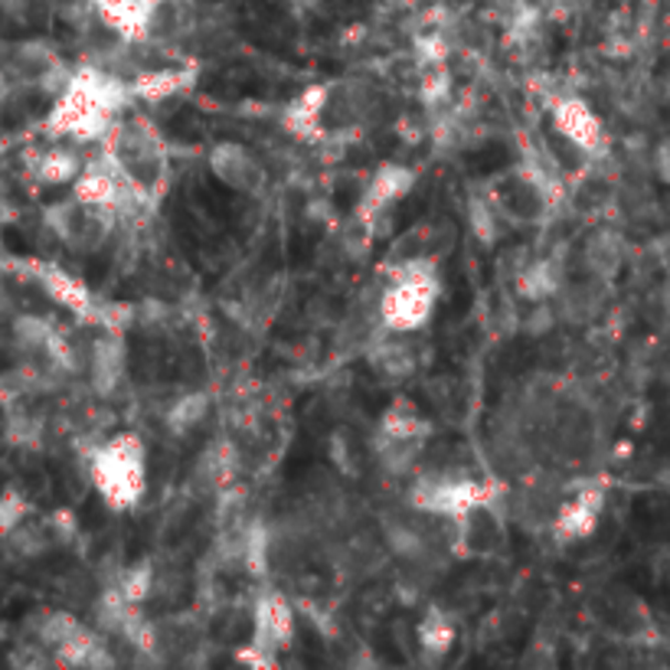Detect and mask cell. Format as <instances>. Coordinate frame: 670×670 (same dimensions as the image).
Masks as SVG:
<instances>
[{
	"label": "cell",
	"mask_w": 670,
	"mask_h": 670,
	"mask_svg": "<svg viewBox=\"0 0 670 670\" xmlns=\"http://www.w3.org/2000/svg\"><path fill=\"white\" fill-rule=\"evenodd\" d=\"M135 102L131 83L102 66H76L70 83L53 98L43 131L76 145H105L121 115Z\"/></svg>",
	"instance_id": "1"
},
{
	"label": "cell",
	"mask_w": 670,
	"mask_h": 670,
	"mask_svg": "<svg viewBox=\"0 0 670 670\" xmlns=\"http://www.w3.org/2000/svg\"><path fill=\"white\" fill-rule=\"evenodd\" d=\"M438 295H442L438 258L428 255L396 258L390 262L383 291L376 298V321L383 331L416 334L432 321Z\"/></svg>",
	"instance_id": "2"
},
{
	"label": "cell",
	"mask_w": 670,
	"mask_h": 670,
	"mask_svg": "<svg viewBox=\"0 0 670 670\" xmlns=\"http://www.w3.org/2000/svg\"><path fill=\"white\" fill-rule=\"evenodd\" d=\"M102 148L121 168L138 206L158 210V203L164 200L170 187V155L161 131L148 118L118 121V128L111 131V138Z\"/></svg>",
	"instance_id": "3"
},
{
	"label": "cell",
	"mask_w": 670,
	"mask_h": 670,
	"mask_svg": "<svg viewBox=\"0 0 670 670\" xmlns=\"http://www.w3.org/2000/svg\"><path fill=\"white\" fill-rule=\"evenodd\" d=\"M88 478L111 510L138 507L148 491V445L138 432H115L88 455Z\"/></svg>",
	"instance_id": "4"
},
{
	"label": "cell",
	"mask_w": 670,
	"mask_h": 670,
	"mask_svg": "<svg viewBox=\"0 0 670 670\" xmlns=\"http://www.w3.org/2000/svg\"><path fill=\"white\" fill-rule=\"evenodd\" d=\"M503 498H507V488L501 481H491V478L485 481V478L451 475V471H422L410 488L406 503L422 510V513H432V517L458 520L471 507L503 501Z\"/></svg>",
	"instance_id": "5"
},
{
	"label": "cell",
	"mask_w": 670,
	"mask_h": 670,
	"mask_svg": "<svg viewBox=\"0 0 670 670\" xmlns=\"http://www.w3.org/2000/svg\"><path fill=\"white\" fill-rule=\"evenodd\" d=\"M432 442V422L416 413L410 403H396L386 410L373 432V458L390 478H413L419 468L422 455Z\"/></svg>",
	"instance_id": "6"
},
{
	"label": "cell",
	"mask_w": 670,
	"mask_h": 670,
	"mask_svg": "<svg viewBox=\"0 0 670 670\" xmlns=\"http://www.w3.org/2000/svg\"><path fill=\"white\" fill-rule=\"evenodd\" d=\"M118 213L108 206H92L83 203L79 196H66L56 200L43 210V223L46 230L56 236V243H63L76 255H95L108 246V240L115 236L118 226Z\"/></svg>",
	"instance_id": "7"
},
{
	"label": "cell",
	"mask_w": 670,
	"mask_h": 670,
	"mask_svg": "<svg viewBox=\"0 0 670 670\" xmlns=\"http://www.w3.org/2000/svg\"><path fill=\"white\" fill-rule=\"evenodd\" d=\"M298 635V618L285 592L265 588L255 598L252 608V638L240 651V661H249L255 668H275L278 658L295 645Z\"/></svg>",
	"instance_id": "8"
},
{
	"label": "cell",
	"mask_w": 670,
	"mask_h": 670,
	"mask_svg": "<svg viewBox=\"0 0 670 670\" xmlns=\"http://www.w3.org/2000/svg\"><path fill=\"white\" fill-rule=\"evenodd\" d=\"M550 128L566 148H573L588 161L608 155V131L583 95H556L550 102Z\"/></svg>",
	"instance_id": "9"
},
{
	"label": "cell",
	"mask_w": 670,
	"mask_h": 670,
	"mask_svg": "<svg viewBox=\"0 0 670 670\" xmlns=\"http://www.w3.org/2000/svg\"><path fill=\"white\" fill-rule=\"evenodd\" d=\"M416 180H419L416 170L406 168V164H380L366 177L350 220L366 226L373 236H380V223L413 193Z\"/></svg>",
	"instance_id": "10"
},
{
	"label": "cell",
	"mask_w": 670,
	"mask_h": 670,
	"mask_svg": "<svg viewBox=\"0 0 670 670\" xmlns=\"http://www.w3.org/2000/svg\"><path fill=\"white\" fill-rule=\"evenodd\" d=\"M608 503V491L598 481H583V485H570L566 498L560 503L553 523H550V540L556 546H576L586 543L588 536L598 530L602 513Z\"/></svg>",
	"instance_id": "11"
},
{
	"label": "cell",
	"mask_w": 670,
	"mask_h": 670,
	"mask_svg": "<svg viewBox=\"0 0 670 670\" xmlns=\"http://www.w3.org/2000/svg\"><path fill=\"white\" fill-rule=\"evenodd\" d=\"M451 527H455L451 550L458 556L491 560L507 546V510H503V501L471 507L468 513L451 520Z\"/></svg>",
	"instance_id": "12"
},
{
	"label": "cell",
	"mask_w": 670,
	"mask_h": 670,
	"mask_svg": "<svg viewBox=\"0 0 670 670\" xmlns=\"http://www.w3.org/2000/svg\"><path fill=\"white\" fill-rule=\"evenodd\" d=\"M206 168L223 190L236 196H258L268 183L262 158L240 141H216L206 155Z\"/></svg>",
	"instance_id": "13"
},
{
	"label": "cell",
	"mask_w": 670,
	"mask_h": 670,
	"mask_svg": "<svg viewBox=\"0 0 670 670\" xmlns=\"http://www.w3.org/2000/svg\"><path fill=\"white\" fill-rule=\"evenodd\" d=\"M88 386L98 400H111L128 380V340L121 328H102L85 357Z\"/></svg>",
	"instance_id": "14"
},
{
	"label": "cell",
	"mask_w": 670,
	"mask_h": 670,
	"mask_svg": "<svg viewBox=\"0 0 670 670\" xmlns=\"http://www.w3.org/2000/svg\"><path fill=\"white\" fill-rule=\"evenodd\" d=\"M164 0H92L98 23L125 46H148Z\"/></svg>",
	"instance_id": "15"
},
{
	"label": "cell",
	"mask_w": 670,
	"mask_h": 670,
	"mask_svg": "<svg viewBox=\"0 0 670 670\" xmlns=\"http://www.w3.org/2000/svg\"><path fill=\"white\" fill-rule=\"evenodd\" d=\"M566 491H570V485H563L556 478H546V475L523 478L520 488H517V501H513L520 527L530 530V533H550V523H553L560 503L566 498Z\"/></svg>",
	"instance_id": "16"
},
{
	"label": "cell",
	"mask_w": 670,
	"mask_h": 670,
	"mask_svg": "<svg viewBox=\"0 0 670 670\" xmlns=\"http://www.w3.org/2000/svg\"><path fill=\"white\" fill-rule=\"evenodd\" d=\"M328 95H331V83L308 85L298 95H291L285 102V108H281V128H285V135L295 138V141H301V145L328 141V135H325Z\"/></svg>",
	"instance_id": "17"
},
{
	"label": "cell",
	"mask_w": 670,
	"mask_h": 670,
	"mask_svg": "<svg viewBox=\"0 0 670 670\" xmlns=\"http://www.w3.org/2000/svg\"><path fill=\"white\" fill-rule=\"evenodd\" d=\"M513 278H517L513 281L517 298L527 301V305H533V301H556V295L570 281V272H566V258L563 255L546 252V255H536V258L523 262Z\"/></svg>",
	"instance_id": "18"
},
{
	"label": "cell",
	"mask_w": 670,
	"mask_h": 670,
	"mask_svg": "<svg viewBox=\"0 0 670 670\" xmlns=\"http://www.w3.org/2000/svg\"><path fill=\"white\" fill-rule=\"evenodd\" d=\"M30 272H33V278L43 285V291H46L56 305L70 308V311H73L76 318H83V321H98V325H102V308H95L92 291L85 288L76 275H70L66 268L50 265V262H30Z\"/></svg>",
	"instance_id": "19"
},
{
	"label": "cell",
	"mask_w": 670,
	"mask_h": 670,
	"mask_svg": "<svg viewBox=\"0 0 670 670\" xmlns=\"http://www.w3.org/2000/svg\"><path fill=\"white\" fill-rule=\"evenodd\" d=\"M625 262V236L611 226H592L586 240L579 243V265L583 275L611 281Z\"/></svg>",
	"instance_id": "20"
},
{
	"label": "cell",
	"mask_w": 670,
	"mask_h": 670,
	"mask_svg": "<svg viewBox=\"0 0 670 670\" xmlns=\"http://www.w3.org/2000/svg\"><path fill=\"white\" fill-rule=\"evenodd\" d=\"M413 334H396V331H383L366 340V360L370 366L386 376V380H406L416 373V350L410 347Z\"/></svg>",
	"instance_id": "21"
},
{
	"label": "cell",
	"mask_w": 670,
	"mask_h": 670,
	"mask_svg": "<svg viewBox=\"0 0 670 670\" xmlns=\"http://www.w3.org/2000/svg\"><path fill=\"white\" fill-rule=\"evenodd\" d=\"M128 83H131L135 98H145V102H151V105H161V102L180 98L183 92H190L193 83H196V70H193V66H187V70H180V66H161V70L141 66Z\"/></svg>",
	"instance_id": "22"
},
{
	"label": "cell",
	"mask_w": 670,
	"mask_h": 670,
	"mask_svg": "<svg viewBox=\"0 0 670 670\" xmlns=\"http://www.w3.org/2000/svg\"><path fill=\"white\" fill-rule=\"evenodd\" d=\"M455 638H458V625L455 618L438 608V605H428L422 611L419 625H416V645H419V655L428 664H438L448 658V651L455 648Z\"/></svg>",
	"instance_id": "23"
},
{
	"label": "cell",
	"mask_w": 670,
	"mask_h": 670,
	"mask_svg": "<svg viewBox=\"0 0 670 670\" xmlns=\"http://www.w3.org/2000/svg\"><path fill=\"white\" fill-rule=\"evenodd\" d=\"M85 161L73 151V148H43L36 155H30V173L36 183L43 187H63V183H73L79 173H83Z\"/></svg>",
	"instance_id": "24"
},
{
	"label": "cell",
	"mask_w": 670,
	"mask_h": 670,
	"mask_svg": "<svg viewBox=\"0 0 670 670\" xmlns=\"http://www.w3.org/2000/svg\"><path fill=\"white\" fill-rule=\"evenodd\" d=\"M605 621H608V628H615L625 638H638V635L651 631V615H648L645 602L628 592L605 598Z\"/></svg>",
	"instance_id": "25"
},
{
	"label": "cell",
	"mask_w": 670,
	"mask_h": 670,
	"mask_svg": "<svg viewBox=\"0 0 670 670\" xmlns=\"http://www.w3.org/2000/svg\"><path fill=\"white\" fill-rule=\"evenodd\" d=\"M7 543H10V550H13L17 556H23V560H36V556H46V553L53 550V543H60V536H56L50 517H46V520H33V517H26L17 530L7 533Z\"/></svg>",
	"instance_id": "26"
},
{
	"label": "cell",
	"mask_w": 670,
	"mask_h": 670,
	"mask_svg": "<svg viewBox=\"0 0 670 670\" xmlns=\"http://www.w3.org/2000/svg\"><path fill=\"white\" fill-rule=\"evenodd\" d=\"M206 416H210V396L200 393V390H190V393H183L180 400L170 403V410L164 413V425H168L170 435L183 438V435H193Z\"/></svg>",
	"instance_id": "27"
},
{
	"label": "cell",
	"mask_w": 670,
	"mask_h": 670,
	"mask_svg": "<svg viewBox=\"0 0 670 670\" xmlns=\"http://www.w3.org/2000/svg\"><path fill=\"white\" fill-rule=\"evenodd\" d=\"M468 226H471V233H475V240L481 246L494 249L501 243L507 220L498 213V206L491 203L488 193H478V196L468 200Z\"/></svg>",
	"instance_id": "28"
},
{
	"label": "cell",
	"mask_w": 670,
	"mask_h": 670,
	"mask_svg": "<svg viewBox=\"0 0 670 670\" xmlns=\"http://www.w3.org/2000/svg\"><path fill=\"white\" fill-rule=\"evenodd\" d=\"M30 628L36 631V645H43L46 651H56L73 635H79L85 625L70 611H50V615H40V621H33Z\"/></svg>",
	"instance_id": "29"
},
{
	"label": "cell",
	"mask_w": 670,
	"mask_h": 670,
	"mask_svg": "<svg viewBox=\"0 0 670 670\" xmlns=\"http://www.w3.org/2000/svg\"><path fill=\"white\" fill-rule=\"evenodd\" d=\"M7 442L20 445V448L36 445L40 442V422L33 419L30 413H23L20 406L7 410Z\"/></svg>",
	"instance_id": "30"
},
{
	"label": "cell",
	"mask_w": 670,
	"mask_h": 670,
	"mask_svg": "<svg viewBox=\"0 0 670 670\" xmlns=\"http://www.w3.org/2000/svg\"><path fill=\"white\" fill-rule=\"evenodd\" d=\"M26 517H30V501L17 488H3L0 491V536L17 530Z\"/></svg>",
	"instance_id": "31"
},
{
	"label": "cell",
	"mask_w": 670,
	"mask_h": 670,
	"mask_svg": "<svg viewBox=\"0 0 670 670\" xmlns=\"http://www.w3.org/2000/svg\"><path fill=\"white\" fill-rule=\"evenodd\" d=\"M651 170H655V177L670 187V135H664L658 145H655V151H651Z\"/></svg>",
	"instance_id": "32"
}]
</instances>
